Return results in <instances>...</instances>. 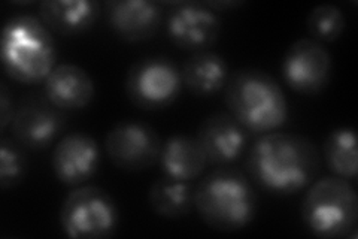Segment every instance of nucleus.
I'll use <instances>...</instances> for the list:
<instances>
[{
  "instance_id": "10",
  "label": "nucleus",
  "mask_w": 358,
  "mask_h": 239,
  "mask_svg": "<svg viewBox=\"0 0 358 239\" xmlns=\"http://www.w3.org/2000/svg\"><path fill=\"white\" fill-rule=\"evenodd\" d=\"M166 33L178 48L206 51L220 38L221 20L205 4L176 2L167 14Z\"/></svg>"
},
{
  "instance_id": "16",
  "label": "nucleus",
  "mask_w": 358,
  "mask_h": 239,
  "mask_svg": "<svg viewBox=\"0 0 358 239\" xmlns=\"http://www.w3.org/2000/svg\"><path fill=\"white\" fill-rule=\"evenodd\" d=\"M43 25L63 36H76L92 29L100 15V4L92 0H45L39 5Z\"/></svg>"
},
{
  "instance_id": "18",
  "label": "nucleus",
  "mask_w": 358,
  "mask_h": 239,
  "mask_svg": "<svg viewBox=\"0 0 358 239\" xmlns=\"http://www.w3.org/2000/svg\"><path fill=\"white\" fill-rule=\"evenodd\" d=\"M229 64L214 51H199L185 60L181 78L182 86L197 97L218 93L229 81Z\"/></svg>"
},
{
  "instance_id": "11",
  "label": "nucleus",
  "mask_w": 358,
  "mask_h": 239,
  "mask_svg": "<svg viewBox=\"0 0 358 239\" xmlns=\"http://www.w3.org/2000/svg\"><path fill=\"white\" fill-rule=\"evenodd\" d=\"M10 126L14 141L22 148L43 150L59 138L66 117L45 96H30L21 100Z\"/></svg>"
},
{
  "instance_id": "3",
  "label": "nucleus",
  "mask_w": 358,
  "mask_h": 239,
  "mask_svg": "<svg viewBox=\"0 0 358 239\" xmlns=\"http://www.w3.org/2000/svg\"><path fill=\"white\" fill-rule=\"evenodd\" d=\"M229 112L252 133H268L284 126L288 102L272 75L255 67H243L226 84Z\"/></svg>"
},
{
  "instance_id": "1",
  "label": "nucleus",
  "mask_w": 358,
  "mask_h": 239,
  "mask_svg": "<svg viewBox=\"0 0 358 239\" xmlns=\"http://www.w3.org/2000/svg\"><path fill=\"white\" fill-rule=\"evenodd\" d=\"M318 148L306 136L268 132L257 139L246 157V170L262 189L294 195L309 187L320 172Z\"/></svg>"
},
{
  "instance_id": "22",
  "label": "nucleus",
  "mask_w": 358,
  "mask_h": 239,
  "mask_svg": "<svg viewBox=\"0 0 358 239\" xmlns=\"http://www.w3.org/2000/svg\"><path fill=\"white\" fill-rule=\"evenodd\" d=\"M27 157L22 146L14 139H0V187L2 190L14 189L27 174Z\"/></svg>"
},
{
  "instance_id": "21",
  "label": "nucleus",
  "mask_w": 358,
  "mask_h": 239,
  "mask_svg": "<svg viewBox=\"0 0 358 239\" xmlns=\"http://www.w3.org/2000/svg\"><path fill=\"white\" fill-rule=\"evenodd\" d=\"M309 35L317 42L338 41L346 29V18L342 9L326 4L313 8L306 20Z\"/></svg>"
},
{
  "instance_id": "24",
  "label": "nucleus",
  "mask_w": 358,
  "mask_h": 239,
  "mask_svg": "<svg viewBox=\"0 0 358 239\" xmlns=\"http://www.w3.org/2000/svg\"><path fill=\"white\" fill-rule=\"evenodd\" d=\"M205 5L212 11H224V9L239 8L243 5V2H205Z\"/></svg>"
},
{
  "instance_id": "15",
  "label": "nucleus",
  "mask_w": 358,
  "mask_h": 239,
  "mask_svg": "<svg viewBox=\"0 0 358 239\" xmlns=\"http://www.w3.org/2000/svg\"><path fill=\"white\" fill-rule=\"evenodd\" d=\"M43 93L55 108L76 111L92 104L94 83L81 66L63 63L55 66L43 81Z\"/></svg>"
},
{
  "instance_id": "12",
  "label": "nucleus",
  "mask_w": 358,
  "mask_h": 239,
  "mask_svg": "<svg viewBox=\"0 0 358 239\" xmlns=\"http://www.w3.org/2000/svg\"><path fill=\"white\" fill-rule=\"evenodd\" d=\"M100 165L97 141L87 133L64 135L51 156L52 172L64 186H80L93 178Z\"/></svg>"
},
{
  "instance_id": "2",
  "label": "nucleus",
  "mask_w": 358,
  "mask_h": 239,
  "mask_svg": "<svg viewBox=\"0 0 358 239\" xmlns=\"http://www.w3.org/2000/svg\"><path fill=\"white\" fill-rule=\"evenodd\" d=\"M194 208L210 229L238 232L255 219L257 195L241 170L221 168L194 187Z\"/></svg>"
},
{
  "instance_id": "9",
  "label": "nucleus",
  "mask_w": 358,
  "mask_h": 239,
  "mask_svg": "<svg viewBox=\"0 0 358 239\" xmlns=\"http://www.w3.org/2000/svg\"><path fill=\"white\" fill-rule=\"evenodd\" d=\"M331 67L330 53L320 42L303 38L289 45L281 72L284 81L293 92L313 96L329 86Z\"/></svg>"
},
{
  "instance_id": "23",
  "label": "nucleus",
  "mask_w": 358,
  "mask_h": 239,
  "mask_svg": "<svg viewBox=\"0 0 358 239\" xmlns=\"http://www.w3.org/2000/svg\"><path fill=\"white\" fill-rule=\"evenodd\" d=\"M14 108L13 99H10V92L6 83L0 84V130L5 132L6 128L13 123L14 118Z\"/></svg>"
},
{
  "instance_id": "6",
  "label": "nucleus",
  "mask_w": 358,
  "mask_h": 239,
  "mask_svg": "<svg viewBox=\"0 0 358 239\" xmlns=\"http://www.w3.org/2000/svg\"><path fill=\"white\" fill-rule=\"evenodd\" d=\"M60 224L72 239H105L120 224V211L109 193L97 186L75 189L62 203Z\"/></svg>"
},
{
  "instance_id": "4",
  "label": "nucleus",
  "mask_w": 358,
  "mask_h": 239,
  "mask_svg": "<svg viewBox=\"0 0 358 239\" xmlns=\"http://www.w3.org/2000/svg\"><path fill=\"white\" fill-rule=\"evenodd\" d=\"M0 55L9 78L21 84H38L52 72L57 51L43 21L24 14L13 17L5 25Z\"/></svg>"
},
{
  "instance_id": "7",
  "label": "nucleus",
  "mask_w": 358,
  "mask_h": 239,
  "mask_svg": "<svg viewBox=\"0 0 358 239\" xmlns=\"http://www.w3.org/2000/svg\"><path fill=\"white\" fill-rule=\"evenodd\" d=\"M181 90V71L166 57H145L131 64L126 76L127 97L145 111L171 107Z\"/></svg>"
},
{
  "instance_id": "17",
  "label": "nucleus",
  "mask_w": 358,
  "mask_h": 239,
  "mask_svg": "<svg viewBox=\"0 0 358 239\" xmlns=\"http://www.w3.org/2000/svg\"><path fill=\"white\" fill-rule=\"evenodd\" d=\"M159 161L166 177L181 181L199 178L208 165L199 141L182 133L172 135L163 142Z\"/></svg>"
},
{
  "instance_id": "14",
  "label": "nucleus",
  "mask_w": 358,
  "mask_h": 239,
  "mask_svg": "<svg viewBox=\"0 0 358 239\" xmlns=\"http://www.w3.org/2000/svg\"><path fill=\"white\" fill-rule=\"evenodd\" d=\"M105 9L109 27L126 42L151 39L163 21L162 5L147 0H110Z\"/></svg>"
},
{
  "instance_id": "5",
  "label": "nucleus",
  "mask_w": 358,
  "mask_h": 239,
  "mask_svg": "<svg viewBox=\"0 0 358 239\" xmlns=\"http://www.w3.org/2000/svg\"><path fill=\"white\" fill-rule=\"evenodd\" d=\"M300 215L308 231L318 238L357 236L358 198L348 179L324 177L313 181L301 200Z\"/></svg>"
},
{
  "instance_id": "8",
  "label": "nucleus",
  "mask_w": 358,
  "mask_h": 239,
  "mask_svg": "<svg viewBox=\"0 0 358 239\" xmlns=\"http://www.w3.org/2000/svg\"><path fill=\"white\" fill-rule=\"evenodd\" d=\"M162 139L150 124L127 120L110 129L105 139L110 163L127 172L151 168L160 157Z\"/></svg>"
},
{
  "instance_id": "19",
  "label": "nucleus",
  "mask_w": 358,
  "mask_h": 239,
  "mask_svg": "<svg viewBox=\"0 0 358 239\" xmlns=\"http://www.w3.org/2000/svg\"><path fill=\"white\" fill-rule=\"evenodd\" d=\"M151 210L163 219H182L194 208V187L189 181L162 177L148 191Z\"/></svg>"
},
{
  "instance_id": "20",
  "label": "nucleus",
  "mask_w": 358,
  "mask_h": 239,
  "mask_svg": "<svg viewBox=\"0 0 358 239\" xmlns=\"http://www.w3.org/2000/svg\"><path fill=\"white\" fill-rule=\"evenodd\" d=\"M322 156L336 177H357V135L352 128H338L329 133L322 144Z\"/></svg>"
},
{
  "instance_id": "13",
  "label": "nucleus",
  "mask_w": 358,
  "mask_h": 239,
  "mask_svg": "<svg viewBox=\"0 0 358 239\" xmlns=\"http://www.w3.org/2000/svg\"><path fill=\"white\" fill-rule=\"evenodd\" d=\"M196 139L209 165L236 162L248 144V130L230 112H217L201 121Z\"/></svg>"
}]
</instances>
